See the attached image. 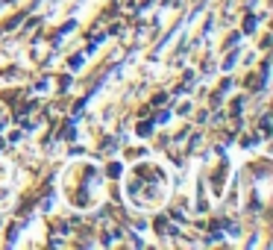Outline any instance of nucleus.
<instances>
[{
    "mask_svg": "<svg viewBox=\"0 0 273 250\" xmlns=\"http://www.w3.org/2000/svg\"><path fill=\"white\" fill-rule=\"evenodd\" d=\"M244 30H247V33H253V30H256V18H253V15H247V21H244Z\"/></svg>",
    "mask_w": 273,
    "mask_h": 250,
    "instance_id": "obj_1",
    "label": "nucleus"
}]
</instances>
